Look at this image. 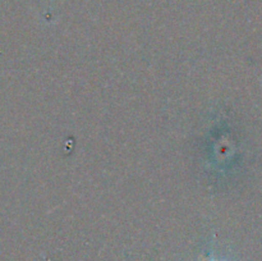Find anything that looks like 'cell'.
Segmentation results:
<instances>
[{"mask_svg":"<svg viewBox=\"0 0 262 261\" xmlns=\"http://www.w3.org/2000/svg\"><path fill=\"white\" fill-rule=\"evenodd\" d=\"M209 261H224V260H216V258H211V260H209Z\"/></svg>","mask_w":262,"mask_h":261,"instance_id":"obj_1","label":"cell"}]
</instances>
